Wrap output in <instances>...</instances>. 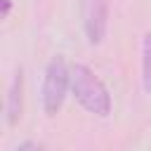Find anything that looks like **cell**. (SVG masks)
<instances>
[{"label": "cell", "mask_w": 151, "mask_h": 151, "mask_svg": "<svg viewBox=\"0 0 151 151\" xmlns=\"http://www.w3.org/2000/svg\"><path fill=\"white\" fill-rule=\"evenodd\" d=\"M21 109H24V76L19 68L12 78L9 94H7V123L9 125H17V120L21 118Z\"/></svg>", "instance_id": "obj_4"}, {"label": "cell", "mask_w": 151, "mask_h": 151, "mask_svg": "<svg viewBox=\"0 0 151 151\" xmlns=\"http://www.w3.org/2000/svg\"><path fill=\"white\" fill-rule=\"evenodd\" d=\"M71 92L85 111L101 116V118L111 113V94H109L106 85L101 83V78L90 66H85V64L71 66Z\"/></svg>", "instance_id": "obj_1"}, {"label": "cell", "mask_w": 151, "mask_h": 151, "mask_svg": "<svg viewBox=\"0 0 151 151\" xmlns=\"http://www.w3.org/2000/svg\"><path fill=\"white\" fill-rule=\"evenodd\" d=\"M142 80H144V90L151 94V31L144 35L142 42Z\"/></svg>", "instance_id": "obj_5"}, {"label": "cell", "mask_w": 151, "mask_h": 151, "mask_svg": "<svg viewBox=\"0 0 151 151\" xmlns=\"http://www.w3.org/2000/svg\"><path fill=\"white\" fill-rule=\"evenodd\" d=\"M83 31L90 45H99L109 28V0H80Z\"/></svg>", "instance_id": "obj_3"}, {"label": "cell", "mask_w": 151, "mask_h": 151, "mask_svg": "<svg viewBox=\"0 0 151 151\" xmlns=\"http://www.w3.org/2000/svg\"><path fill=\"white\" fill-rule=\"evenodd\" d=\"M68 87H71V68L66 66L64 57H54L47 64L45 80H42V111L47 116L59 113Z\"/></svg>", "instance_id": "obj_2"}, {"label": "cell", "mask_w": 151, "mask_h": 151, "mask_svg": "<svg viewBox=\"0 0 151 151\" xmlns=\"http://www.w3.org/2000/svg\"><path fill=\"white\" fill-rule=\"evenodd\" d=\"M31 151H45V149H42V146H38V144H33V146H31Z\"/></svg>", "instance_id": "obj_8"}, {"label": "cell", "mask_w": 151, "mask_h": 151, "mask_svg": "<svg viewBox=\"0 0 151 151\" xmlns=\"http://www.w3.org/2000/svg\"><path fill=\"white\" fill-rule=\"evenodd\" d=\"M2 2V19L9 14V9H12V0H0Z\"/></svg>", "instance_id": "obj_6"}, {"label": "cell", "mask_w": 151, "mask_h": 151, "mask_svg": "<svg viewBox=\"0 0 151 151\" xmlns=\"http://www.w3.org/2000/svg\"><path fill=\"white\" fill-rule=\"evenodd\" d=\"M31 146H33V142H24V144H19L14 151H31Z\"/></svg>", "instance_id": "obj_7"}]
</instances>
